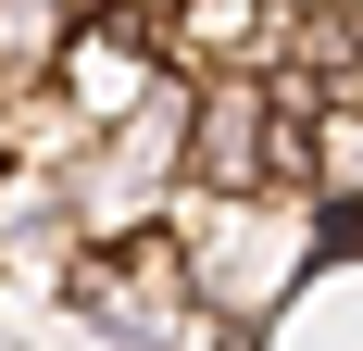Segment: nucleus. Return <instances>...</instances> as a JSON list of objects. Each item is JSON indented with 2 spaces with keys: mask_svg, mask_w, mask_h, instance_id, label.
Instances as JSON below:
<instances>
[{
  "mask_svg": "<svg viewBox=\"0 0 363 351\" xmlns=\"http://www.w3.org/2000/svg\"><path fill=\"white\" fill-rule=\"evenodd\" d=\"M263 113H276L263 63L188 75V176H176V188H263Z\"/></svg>",
  "mask_w": 363,
  "mask_h": 351,
  "instance_id": "obj_1",
  "label": "nucleus"
},
{
  "mask_svg": "<svg viewBox=\"0 0 363 351\" xmlns=\"http://www.w3.org/2000/svg\"><path fill=\"white\" fill-rule=\"evenodd\" d=\"M88 0H0V88H38V75L63 63V38Z\"/></svg>",
  "mask_w": 363,
  "mask_h": 351,
  "instance_id": "obj_2",
  "label": "nucleus"
}]
</instances>
